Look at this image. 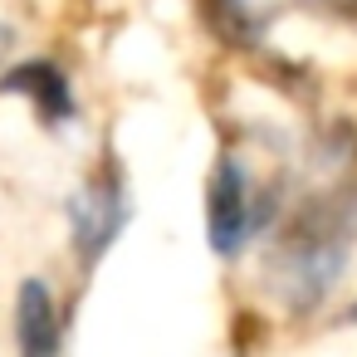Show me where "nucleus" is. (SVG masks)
Segmentation results:
<instances>
[{"label":"nucleus","instance_id":"f257e3e1","mask_svg":"<svg viewBox=\"0 0 357 357\" xmlns=\"http://www.w3.org/2000/svg\"><path fill=\"white\" fill-rule=\"evenodd\" d=\"M357 235V191L333 186L308 196L274 235L264 259V284L289 313H313L337 284Z\"/></svg>","mask_w":357,"mask_h":357},{"label":"nucleus","instance_id":"f03ea898","mask_svg":"<svg viewBox=\"0 0 357 357\" xmlns=\"http://www.w3.org/2000/svg\"><path fill=\"white\" fill-rule=\"evenodd\" d=\"M69 230H74V250H79L84 269H93L103 259V250L118 240V230H123V186H118L113 162H103L79 186V196L69 201Z\"/></svg>","mask_w":357,"mask_h":357},{"label":"nucleus","instance_id":"7ed1b4c3","mask_svg":"<svg viewBox=\"0 0 357 357\" xmlns=\"http://www.w3.org/2000/svg\"><path fill=\"white\" fill-rule=\"evenodd\" d=\"M255 230V211H250V186H245V172L240 162L225 152L211 172V186H206V235H211V250L215 255H240V245L250 240Z\"/></svg>","mask_w":357,"mask_h":357},{"label":"nucleus","instance_id":"20e7f679","mask_svg":"<svg viewBox=\"0 0 357 357\" xmlns=\"http://www.w3.org/2000/svg\"><path fill=\"white\" fill-rule=\"evenodd\" d=\"M0 93H20L35 103V113L59 128L74 118V89H69V74L54 64V59H30V64H15L6 79H0Z\"/></svg>","mask_w":357,"mask_h":357},{"label":"nucleus","instance_id":"39448f33","mask_svg":"<svg viewBox=\"0 0 357 357\" xmlns=\"http://www.w3.org/2000/svg\"><path fill=\"white\" fill-rule=\"evenodd\" d=\"M59 337H64V323H59L50 284L45 279H25L20 298H15V342H20V357H59Z\"/></svg>","mask_w":357,"mask_h":357},{"label":"nucleus","instance_id":"423d86ee","mask_svg":"<svg viewBox=\"0 0 357 357\" xmlns=\"http://www.w3.org/2000/svg\"><path fill=\"white\" fill-rule=\"evenodd\" d=\"M196 10H201V25L220 40V45H230V50H245V45H255V10H250V0H196Z\"/></svg>","mask_w":357,"mask_h":357},{"label":"nucleus","instance_id":"0eeeda50","mask_svg":"<svg viewBox=\"0 0 357 357\" xmlns=\"http://www.w3.org/2000/svg\"><path fill=\"white\" fill-rule=\"evenodd\" d=\"M323 10H333V15H347V20H357V0H318Z\"/></svg>","mask_w":357,"mask_h":357}]
</instances>
